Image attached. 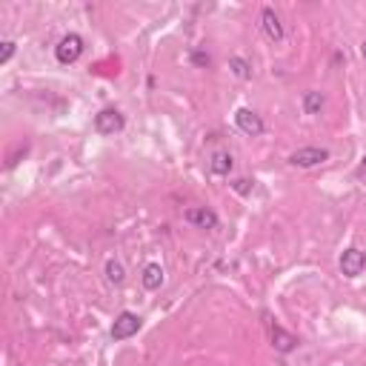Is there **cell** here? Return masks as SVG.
<instances>
[{
    "label": "cell",
    "mask_w": 366,
    "mask_h": 366,
    "mask_svg": "<svg viewBox=\"0 0 366 366\" xmlns=\"http://www.w3.org/2000/svg\"><path fill=\"white\" fill-rule=\"evenodd\" d=\"M81 54H83V37L81 34H66V37H61V43L54 46L57 63H63V66L74 63Z\"/></svg>",
    "instance_id": "obj_1"
},
{
    "label": "cell",
    "mask_w": 366,
    "mask_h": 366,
    "mask_svg": "<svg viewBox=\"0 0 366 366\" xmlns=\"http://www.w3.org/2000/svg\"><path fill=\"white\" fill-rule=\"evenodd\" d=\"M323 161H329V149H321V146H306L289 155V163L298 169H312V166H321Z\"/></svg>",
    "instance_id": "obj_2"
},
{
    "label": "cell",
    "mask_w": 366,
    "mask_h": 366,
    "mask_svg": "<svg viewBox=\"0 0 366 366\" xmlns=\"http://www.w3.org/2000/svg\"><path fill=\"white\" fill-rule=\"evenodd\" d=\"M141 326H143L141 315H134V312H121L118 318H114V323H112V338H114V340H126V338H132V335H138Z\"/></svg>",
    "instance_id": "obj_3"
},
{
    "label": "cell",
    "mask_w": 366,
    "mask_h": 366,
    "mask_svg": "<svg viewBox=\"0 0 366 366\" xmlns=\"http://www.w3.org/2000/svg\"><path fill=\"white\" fill-rule=\"evenodd\" d=\"M266 332H269V340H272V346H275L278 352H283V355H286V352H292L295 346H298V338H295L292 332H286L283 326L275 323L269 315H266Z\"/></svg>",
    "instance_id": "obj_4"
},
{
    "label": "cell",
    "mask_w": 366,
    "mask_h": 366,
    "mask_svg": "<svg viewBox=\"0 0 366 366\" xmlns=\"http://www.w3.org/2000/svg\"><path fill=\"white\" fill-rule=\"evenodd\" d=\"M123 126H126V121L118 109H101L94 114V129L101 134H118V132H123Z\"/></svg>",
    "instance_id": "obj_5"
},
{
    "label": "cell",
    "mask_w": 366,
    "mask_h": 366,
    "mask_svg": "<svg viewBox=\"0 0 366 366\" xmlns=\"http://www.w3.org/2000/svg\"><path fill=\"white\" fill-rule=\"evenodd\" d=\"M235 123H238V129L241 132H246L249 138H258V134H263V121H261V114L258 112H252V109H238L235 112Z\"/></svg>",
    "instance_id": "obj_6"
},
{
    "label": "cell",
    "mask_w": 366,
    "mask_h": 366,
    "mask_svg": "<svg viewBox=\"0 0 366 366\" xmlns=\"http://www.w3.org/2000/svg\"><path fill=\"white\" fill-rule=\"evenodd\" d=\"M363 269H366V252H360V249H346L340 255V272L346 278H358Z\"/></svg>",
    "instance_id": "obj_7"
},
{
    "label": "cell",
    "mask_w": 366,
    "mask_h": 366,
    "mask_svg": "<svg viewBox=\"0 0 366 366\" xmlns=\"http://www.w3.org/2000/svg\"><path fill=\"white\" fill-rule=\"evenodd\" d=\"M261 29L272 43L283 41V23H281V17L275 14V9H263L261 12Z\"/></svg>",
    "instance_id": "obj_8"
},
{
    "label": "cell",
    "mask_w": 366,
    "mask_h": 366,
    "mask_svg": "<svg viewBox=\"0 0 366 366\" xmlns=\"http://www.w3.org/2000/svg\"><path fill=\"white\" fill-rule=\"evenodd\" d=\"M183 218L192 226H198V229H218V215L212 209H206V206H192V209H186Z\"/></svg>",
    "instance_id": "obj_9"
},
{
    "label": "cell",
    "mask_w": 366,
    "mask_h": 366,
    "mask_svg": "<svg viewBox=\"0 0 366 366\" xmlns=\"http://www.w3.org/2000/svg\"><path fill=\"white\" fill-rule=\"evenodd\" d=\"M232 166H235V158H232V152H226V149H218L215 155L209 158V172L218 178H226L229 172H232Z\"/></svg>",
    "instance_id": "obj_10"
},
{
    "label": "cell",
    "mask_w": 366,
    "mask_h": 366,
    "mask_svg": "<svg viewBox=\"0 0 366 366\" xmlns=\"http://www.w3.org/2000/svg\"><path fill=\"white\" fill-rule=\"evenodd\" d=\"M141 281H143V286L149 289V292L161 289V286H163V269H161V263H149V266H143Z\"/></svg>",
    "instance_id": "obj_11"
},
{
    "label": "cell",
    "mask_w": 366,
    "mask_h": 366,
    "mask_svg": "<svg viewBox=\"0 0 366 366\" xmlns=\"http://www.w3.org/2000/svg\"><path fill=\"white\" fill-rule=\"evenodd\" d=\"M123 278H126L123 263H121V261H106V281H109L112 286H121Z\"/></svg>",
    "instance_id": "obj_12"
},
{
    "label": "cell",
    "mask_w": 366,
    "mask_h": 366,
    "mask_svg": "<svg viewBox=\"0 0 366 366\" xmlns=\"http://www.w3.org/2000/svg\"><path fill=\"white\" fill-rule=\"evenodd\" d=\"M229 69H232V74H235V78H241V81L252 78V66H249L243 57H232V61H229Z\"/></svg>",
    "instance_id": "obj_13"
},
{
    "label": "cell",
    "mask_w": 366,
    "mask_h": 366,
    "mask_svg": "<svg viewBox=\"0 0 366 366\" xmlns=\"http://www.w3.org/2000/svg\"><path fill=\"white\" fill-rule=\"evenodd\" d=\"M303 109H306V114H318V112L323 109V94H321V92H306Z\"/></svg>",
    "instance_id": "obj_14"
},
{
    "label": "cell",
    "mask_w": 366,
    "mask_h": 366,
    "mask_svg": "<svg viewBox=\"0 0 366 366\" xmlns=\"http://www.w3.org/2000/svg\"><path fill=\"white\" fill-rule=\"evenodd\" d=\"M14 54V43L12 41H3V49H0V63H9Z\"/></svg>",
    "instance_id": "obj_15"
},
{
    "label": "cell",
    "mask_w": 366,
    "mask_h": 366,
    "mask_svg": "<svg viewBox=\"0 0 366 366\" xmlns=\"http://www.w3.org/2000/svg\"><path fill=\"white\" fill-rule=\"evenodd\" d=\"M192 63H198V66H209V54L195 52V54H192Z\"/></svg>",
    "instance_id": "obj_16"
},
{
    "label": "cell",
    "mask_w": 366,
    "mask_h": 366,
    "mask_svg": "<svg viewBox=\"0 0 366 366\" xmlns=\"http://www.w3.org/2000/svg\"><path fill=\"white\" fill-rule=\"evenodd\" d=\"M232 186L241 192V195H249V192H252V186H249V181H235Z\"/></svg>",
    "instance_id": "obj_17"
},
{
    "label": "cell",
    "mask_w": 366,
    "mask_h": 366,
    "mask_svg": "<svg viewBox=\"0 0 366 366\" xmlns=\"http://www.w3.org/2000/svg\"><path fill=\"white\" fill-rule=\"evenodd\" d=\"M358 172H360V175H366V152H363V158H360V169Z\"/></svg>",
    "instance_id": "obj_18"
},
{
    "label": "cell",
    "mask_w": 366,
    "mask_h": 366,
    "mask_svg": "<svg viewBox=\"0 0 366 366\" xmlns=\"http://www.w3.org/2000/svg\"><path fill=\"white\" fill-rule=\"evenodd\" d=\"M360 54H363V57H366V41H363V46H360Z\"/></svg>",
    "instance_id": "obj_19"
}]
</instances>
